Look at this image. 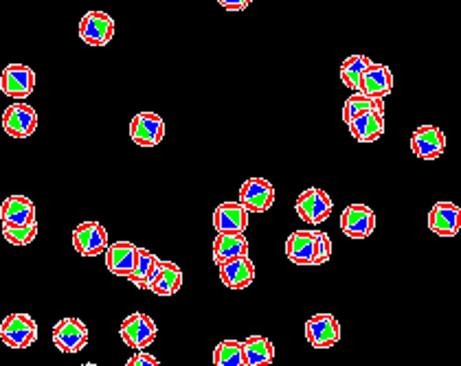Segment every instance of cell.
Returning <instances> with one entry per match:
<instances>
[{"mask_svg":"<svg viewBox=\"0 0 461 366\" xmlns=\"http://www.w3.org/2000/svg\"><path fill=\"white\" fill-rule=\"evenodd\" d=\"M349 134L358 143H375L384 134V110H369L348 123Z\"/></svg>","mask_w":461,"mask_h":366,"instance_id":"d6986e66","label":"cell"},{"mask_svg":"<svg viewBox=\"0 0 461 366\" xmlns=\"http://www.w3.org/2000/svg\"><path fill=\"white\" fill-rule=\"evenodd\" d=\"M213 364L215 366H247L244 358V343L240 340H222L218 347L213 349Z\"/></svg>","mask_w":461,"mask_h":366,"instance_id":"4316f807","label":"cell"},{"mask_svg":"<svg viewBox=\"0 0 461 366\" xmlns=\"http://www.w3.org/2000/svg\"><path fill=\"white\" fill-rule=\"evenodd\" d=\"M38 128V112L29 103L16 102L3 112V129L12 138H29Z\"/></svg>","mask_w":461,"mask_h":366,"instance_id":"52a82bcc","label":"cell"},{"mask_svg":"<svg viewBox=\"0 0 461 366\" xmlns=\"http://www.w3.org/2000/svg\"><path fill=\"white\" fill-rule=\"evenodd\" d=\"M130 138L139 147H157L160 140L165 138V121L157 112H139L130 123Z\"/></svg>","mask_w":461,"mask_h":366,"instance_id":"8fae6325","label":"cell"},{"mask_svg":"<svg viewBox=\"0 0 461 366\" xmlns=\"http://www.w3.org/2000/svg\"><path fill=\"white\" fill-rule=\"evenodd\" d=\"M332 198L319 187H308L305 192L299 193L297 202H294V210H297L299 219L308 224H317L325 222V219L332 215Z\"/></svg>","mask_w":461,"mask_h":366,"instance_id":"3957f363","label":"cell"},{"mask_svg":"<svg viewBox=\"0 0 461 366\" xmlns=\"http://www.w3.org/2000/svg\"><path fill=\"white\" fill-rule=\"evenodd\" d=\"M3 237L12 245H29L38 237V222L3 224Z\"/></svg>","mask_w":461,"mask_h":366,"instance_id":"f1b7e54d","label":"cell"},{"mask_svg":"<svg viewBox=\"0 0 461 366\" xmlns=\"http://www.w3.org/2000/svg\"><path fill=\"white\" fill-rule=\"evenodd\" d=\"M0 340L12 349H27L38 340V323L29 314H9L0 323Z\"/></svg>","mask_w":461,"mask_h":366,"instance_id":"6da1fadb","label":"cell"},{"mask_svg":"<svg viewBox=\"0 0 461 366\" xmlns=\"http://www.w3.org/2000/svg\"><path fill=\"white\" fill-rule=\"evenodd\" d=\"M180 288H183V270L174 262H165L163 259L158 277L149 292H154L157 297H174Z\"/></svg>","mask_w":461,"mask_h":366,"instance_id":"603a6c76","label":"cell"},{"mask_svg":"<svg viewBox=\"0 0 461 366\" xmlns=\"http://www.w3.org/2000/svg\"><path fill=\"white\" fill-rule=\"evenodd\" d=\"M36 88V73L24 64H9L0 73V93L9 99H27L32 97Z\"/></svg>","mask_w":461,"mask_h":366,"instance_id":"ba28073f","label":"cell"},{"mask_svg":"<svg viewBox=\"0 0 461 366\" xmlns=\"http://www.w3.org/2000/svg\"><path fill=\"white\" fill-rule=\"evenodd\" d=\"M0 222L3 224H29L36 222V207L27 195H9L0 204Z\"/></svg>","mask_w":461,"mask_h":366,"instance_id":"7402d4cb","label":"cell"},{"mask_svg":"<svg viewBox=\"0 0 461 366\" xmlns=\"http://www.w3.org/2000/svg\"><path fill=\"white\" fill-rule=\"evenodd\" d=\"M240 202L250 213H267L275 204V187L267 178H249L240 187Z\"/></svg>","mask_w":461,"mask_h":366,"instance_id":"5bb4252c","label":"cell"},{"mask_svg":"<svg viewBox=\"0 0 461 366\" xmlns=\"http://www.w3.org/2000/svg\"><path fill=\"white\" fill-rule=\"evenodd\" d=\"M108 245V233L99 222H82L73 230V248L82 257H99Z\"/></svg>","mask_w":461,"mask_h":366,"instance_id":"30bf717a","label":"cell"},{"mask_svg":"<svg viewBox=\"0 0 461 366\" xmlns=\"http://www.w3.org/2000/svg\"><path fill=\"white\" fill-rule=\"evenodd\" d=\"M360 93L375 99H387L393 93V73L384 64H372L360 79Z\"/></svg>","mask_w":461,"mask_h":366,"instance_id":"ffe728a7","label":"cell"},{"mask_svg":"<svg viewBox=\"0 0 461 366\" xmlns=\"http://www.w3.org/2000/svg\"><path fill=\"white\" fill-rule=\"evenodd\" d=\"M305 338L314 349H332L340 340V323L332 314H314L305 323Z\"/></svg>","mask_w":461,"mask_h":366,"instance_id":"7c38bea8","label":"cell"},{"mask_svg":"<svg viewBox=\"0 0 461 366\" xmlns=\"http://www.w3.org/2000/svg\"><path fill=\"white\" fill-rule=\"evenodd\" d=\"M411 152L422 160H438L446 152V134L435 125H420L411 134Z\"/></svg>","mask_w":461,"mask_h":366,"instance_id":"4fadbf2b","label":"cell"},{"mask_svg":"<svg viewBox=\"0 0 461 366\" xmlns=\"http://www.w3.org/2000/svg\"><path fill=\"white\" fill-rule=\"evenodd\" d=\"M53 344L62 353H79L88 344V327L82 318H67L59 320L53 327Z\"/></svg>","mask_w":461,"mask_h":366,"instance_id":"5b68a950","label":"cell"},{"mask_svg":"<svg viewBox=\"0 0 461 366\" xmlns=\"http://www.w3.org/2000/svg\"><path fill=\"white\" fill-rule=\"evenodd\" d=\"M158 263V257L154 253H149L148 248H141L139 245V257H137V265H134L132 274H130V283L134 285L137 290H145V281L149 279V274L154 272V268H157Z\"/></svg>","mask_w":461,"mask_h":366,"instance_id":"83f0119b","label":"cell"},{"mask_svg":"<svg viewBox=\"0 0 461 366\" xmlns=\"http://www.w3.org/2000/svg\"><path fill=\"white\" fill-rule=\"evenodd\" d=\"M158 327L154 323L152 316L143 314V312H132L130 316H125L122 327H119V335L130 349L139 351V349H148L149 344L157 340Z\"/></svg>","mask_w":461,"mask_h":366,"instance_id":"7a4b0ae2","label":"cell"},{"mask_svg":"<svg viewBox=\"0 0 461 366\" xmlns=\"http://www.w3.org/2000/svg\"><path fill=\"white\" fill-rule=\"evenodd\" d=\"M125 366H158V358H157V355L148 353L145 349H139L137 353L130 355Z\"/></svg>","mask_w":461,"mask_h":366,"instance_id":"4dcf8cb0","label":"cell"},{"mask_svg":"<svg viewBox=\"0 0 461 366\" xmlns=\"http://www.w3.org/2000/svg\"><path fill=\"white\" fill-rule=\"evenodd\" d=\"M430 233L439 237H457L461 230V207L455 202H438L429 210Z\"/></svg>","mask_w":461,"mask_h":366,"instance_id":"9a60e30c","label":"cell"},{"mask_svg":"<svg viewBox=\"0 0 461 366\" xmlns=\"http://www.w3.org/2000/svg\"><path fill=\"white\" fill-rule=\"evenodd\" d=\"M369 110H384V99H375V97H369V94L360 93V90H356V93L349 94L348 99H345L343 103V121L349 123L352 119L360 117L363 112H369Z\"/></svg>","mask_w":461,"mask_h":366,"instance_id":"484cf974","label":"cell"},{"mask_svg":"<svg viewBox=\"0 0 461 366\" xmlns=\"http://www.w3.org/2000/svg\"><path fill=\"white\" fill-rule=\"evenodd\" d=\"M218 274L222 285H227L229 290H244L255 281V263L249 254H244V257H235L218 265Z\"/></svg>","mask_w":461,"mask_h":366,"instance_id":"ac0fdd59","label":"cell"},{"mask_svg":"<svg viewBox=\"0 0 461 366\" xmlns=\"http://www.w3.org/2000/svg\"><path fill=\"white\" fill-rule=\"evenodd\" d=\"M218 3L222 4L224 9H229V12H244V9L250 7L253 0H218Z\"/></svg>","mask_w":461,"mask_h":366,"instance_id":"1f68e13d","label":"cell"},{"mask_svg":"<svg viewBox=\"0 0 461 366\" xmlns=\"http://www.w3.org/2000/svg\"><path fill=\"white\" fill-rule=\"evenodd\" d=\"M249 254V239L244 233H218L213 239L212 257L215 265H222L235 257Z\"/></svg>","mask_w":461,"mask_h":366,"instance_id":"44dd1931","label":"cell"},{"mask_svg":"<svg viewBox=\"0 0 461 366\" xmlns=\"http://www.w3.org/2000/svg\"><path fill=\"white\" fill-rule=\"evenodd\" d=\"M372 59L367 55H349L343 64H340V82L345 84L352 93L360 88V79H363L365 70L372 67Z\"/></svg>","mask_w":461,"mask_h":366,"instance_id":"d4e9b609","label":"cell"},{"mask_svg":"<svg viewBox=\"0 0 461 366\" xmlns=\"http://www.w3.org/2000/svg\"><path fill=\"white\" fill-rule=\"evenodd\" d=\"M244 343V358L247 366H268L275 360V344L264 335H249Z\"/></svg>","mask_w":461,"mask_h":366,"instance_id":"cb8c5ba5","label":"cell"},{"mask_svg":"<svg viewBox=\"0 0 461 366\" xmlns=\"http://www.w3.org/2000/svg\"><path fill=\"white\" fill-rule=\"evenodd\" d=\"M340 230L349 239H367L375 230V213L367 204H348L340 213Z\"/></svg>","mask_w":461,"mask_h":366,"instance_id":"9c48e42d","label":"cell"},{"mask_svg":"<svg viewBox=\"0 0 461 366\" xmlns=\"http://www.w3.org/2000/svg\"><path fill=\"white\" fill-rule=\"evenodd\" d=\"M250 210L242 202H222L213 210L215 233H244L249 228Z\"/></svg>","mask_w":461,"mask_h":366,"instance_id":"2e32d148","label":"cell"},{"mask_svg":"<svg viewBox=\"0 0 461 366\" xmlns=\"http://www.w3.org/2000/svg\"><path fill=\"white\" fill-rule=\"evenodd\" d=\"M321 230L299 228L293 230L285 239V257L294 265H314L317 259V245H319Z\"/></svg>","mask_w":461,"mask_h":366,"instance_id":"8992f818","label":"cell"},{"mask_svg":"<svg viewBox=\"0 0 461 366\" xmlns=\"http://www.w3.org/2000/svg\"><path fill=\"white\" fill-rule=\"evenodd\" d=\"M137 257H139V245L128 242V239L113 242L106 248V253H104L108 272L117 274V277H125V279L132 274L134 265H137Z\"/></svg>","mask_w":461,"mask_h":366,"instance_id":"e0dca14e","label":"cell"},{"mask_svg":"<svg viewBox=\"0 0 461 366\" xmlns=\"http://www.w3.org/2000/svg\"><path fill=\"white\" fill-rule=\"evenodd\" d=\"M332 259V239H330L328 233L321 230L319 233V245H317V259H314V265H323Z\"/></svg>","mask_w":461,"mask_h":366,"instance_id":"f546056e","label":"cell"},{"mask_svg":"<svg viewBox=\"0 0 461 366\" xmlns=\"http://www.w3.org/2000/svg\"><path fill=\"white\" fill-rule=\"evenodd\" d=\"M79 38L88 47H106L114 38V20L106 12H86L79 20Z\"/></svg>","mask_w":461,"mask_h":366,"instance_id":"277c9868","label":"cell"}]
</instances>
